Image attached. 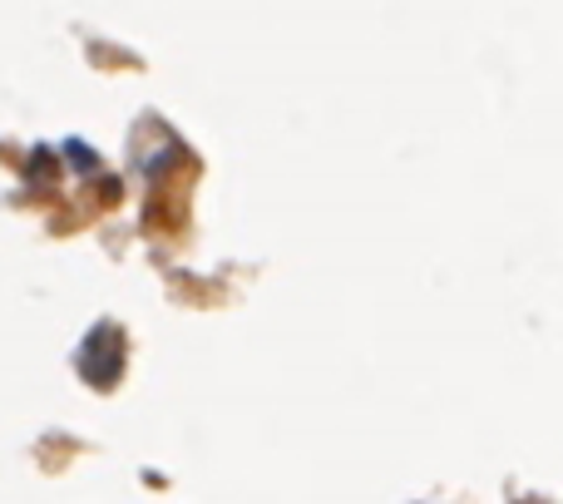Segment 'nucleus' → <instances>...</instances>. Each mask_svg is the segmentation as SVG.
<instances>
[]
</instances>
